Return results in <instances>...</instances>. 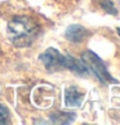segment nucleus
<instances>
[{"label":"nucleus","instance_id":"obj_1","mask_svg":"<svg viewBox=\"0 0 120 125\" xmlns=\"http://www.w3.org/2000/svg\"><path fill=\"white\" fill-rule=\"evenodd\" d=\"M40 32L39 22L31 16L20 14L13 17L8 23L7 34L12 44L25 48L34 43Z\"/></svg>","mask_w":120,"mask_h":125},{"label":"nucleus","instance_id":"obj_2","mask_svg":"<svg viewBox=\"0 0 120 125\" xmlns=\"http://www.w3.org/2000/svg\"><path fill=\"white\" fill-rule=\"evenodd\" d=\"M40 59L48 71H58L62 68H67V70H71L77 75L88 73V68L83 62L76 61L75 58L70 57V55H63L53 48L45 50L40 55Z\"/></svg>","mask_w":120,"mask_h":125},{"label":"nucleus","instance_id":"obj_3","mask_svg":"<svg viewBox=\"0 0 120 125\" xmlns=\"http://www.w3.org/2000/svg\"><path fill=\"white\" fill-rule=\"evenodd\" d=\"M83 59H84V64L87 66V68H90L102 83H106V81L115 83V80L111 77V75L107 72V68H106L105 63L102 62V59L96 53L88 50V52H85L84 55H83Z\"/></svg>","mask_w":120,"mask_h":125},{"label":"nucleus","instance_id":"obj_4","mask_svg":"<svg viewBox=\"0 0 120 125\" xmlns=\"http://www.w3.org/2000/svg\"><path fill=\"white\" fill-rule=\"evenodd\" d=\"M84 93L79 90L77 86H70L65 90V103L67 107H79L83 103Z\"/></svg>","mask_w":120,"mask_h":125},{"label":"nucleus","instance_id":"obj_5","mask_svg":"<svg viewBox=\"0 0 120 125\" xmlns=\"http://www.w3.org/2000/svg\"><path fill=\"white\" fill-rule=\"evenodd\" d=\"M87 35H88V31L80 25H72L65 32L66 39L70 40L71 43H81L83 40H85Z\"/></svg>","mask_w":120,"mask_h":125},{"label":"nucleus","instance_id":"obj_6","mask_svg":"<svg viewBox=\"0 0 120 125\" xmlns=\"http://www.w3.org/2000/svg\"><path fill=\"white\" fill-rule=\"evenodd\" d=\"M52 121L56 124H68L75 119V114H68V112H54L50 115Z\"/></svg>","mask_w":120,"mask_h":125},{"label":"nucleus","instance_id":"obj_7","mask_svg":"<svg viewBox=\"0 0 120 125\" xmlns=\"http://www.w3.org/2000/svg\"><path fill=\"white\" fill-rule=\"evenodd\" d=\"M99 5H101V8H102L106 13H110V14H116V13H118V10L114 7V4L110 1V0H101Z\"/></svg>","mask_w":120,"mask_h":125},{"label":"nucleus","instance_id":"obj_8","mask_svg":"<svg viewBox=\"0 0 120 125\" xmlns=\"http://www.w3.org/2000/svg\"><path fill=\"white\" fill-rule=\"evenodd\" d=\"M9 117H11L9 110L4 104H0V125L8 124L9 123Z\"/></svg>","mask_w":120,"mask_h":125},{"label":"nucleus","instance_id":"obj_9","mask_svg":"<svg viewBox=\"0 0 120 125\" xmlns=\"http://www.w3.org/2000/svg\"><path fill=\"white\" fill-rule=\"evenodd\" d=\"M56 1H62V3L65 1V3H66V1H70V0H56Z\"/></svg>","mask_w":120,"mask_h":125},{"label":"nucleus","instance_id":"obj_10","mask_svg":"<svg viewBox=\"0 0 120 125\" xmlns=\"http://www.w3.org/2000/svg\"><path fill=\"white\" fill-rule=\"evenodd\" d=\"M118 32H119V35H120V29H118Z\"/></svg>","mask_w":120,"mask_h":125}]
</instances>
